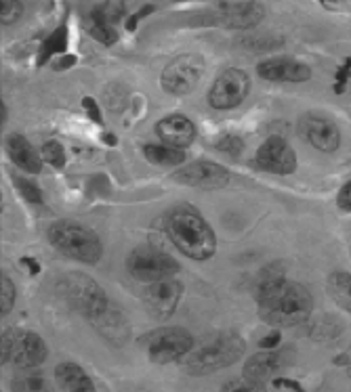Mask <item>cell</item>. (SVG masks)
Returning <instances> with one entry per match:
<instances>
[{"label":"cell","mask_w":351,"mask_h":392,"mask_svg":"<svg viewBox=\"0 0 351 392\" xmlns=\"http://www.w3.org/2000/svg\"><path fill=\"white\" fill-rule=\"evenodd\" d=\"M259 315L265 323L278 327H294L312 315V294L294 282H286L282 273H267L259 282Z\"/></svg>","instance_id":"cell-1"},{"label":"cell","mask_w":351,"mask_h":392,"mask_svg":"<svg viewBox=\"0 0 351 392\" xmlns=\"http://www.w3.org/2000/svg\"><path fill=\"white\" fill-rule=\"evenodd\" d=\"M164 229L175 248L191 260H209L215 254V233L209 222L189 206H177L167 214Z\"/></svg>","instance_id":"cell-2"},{"label":"cell","mask_w":351,"mask_h":392,"mask_svg":"<svg viewBox=\"0 0 351 392\" xmlns=\"http://www.w3.org/2000/svg\"><path fill=\"white\" fill-rule=\"evenodd\" d=\"M48 242H51L64 256L86 262V264H95L102 256V242L99 237L78 225V222H70V220H59L48 229Z\"/></svg>","instance_id":"cell-3"},{"label":"cell","mask_w":351,"mask_h":392,"mask_svg":"<svg viewBox=\"0 0 351 392\" xmlns=\"http://www.w3.org/2000/svg\"><path fill=\"white\" fill-rule=\"evenodd\" d=\"M244 353V340L238 335H219L211 344L189 351L181 361L187 371L191 373H213L217 369H223L231 363H236Z\"/></svg>","instance_id":"cell-4"},{"label":"cell","mask_w":351,"mask_h":392,"mask_svg":"<svg viewBox=\"0 0 351 392\" xmlns=\"http://www.w3.org/2000/svg\"><path fill=\"white\" fill-rule=\"evenodd\" d=\"M145 351L149 361L158 365H167L173 361H181L193 346L191 333L181 327H162L145 335Z\"/></svg>","instance_id":"cell-5"},{"label":"cell","mask_w":351,"mask_h":392,"mask_svg":"<svg viewBox=\"0 0 351 392\" xmlns=\"http://www.w3.org/2000/svg\"><path fill=\"white\" fill-rule=\"evenodd\" d=\"M126 268L137 282L152 284V282H158V279L173 277L179 271V264L173 256H169L162 250L137 248L131 252L126 260Z\"/></svg>","instance_id":"cell-6"},{"label":"cell","mask_w":351,"mask_h":392,"mask_svg":"<svg viewBox=\"0 0 351 392\" xmlns=\"http://www.w3.org/2000/svg\"><path fill=\"white\" fill-rule=\"evenodd\" d=\"M61 286H64L66 298L84 317L95 321L99 315H104L108 311V298L102 290H99V286L93 282V279L76 273V275H68Z\"/></svg>","instance_id":"cell-7"},{"label":"cell","mask_w":351,"mask_h":392,"mask_svg":"<svg viewBox=\"0 0 351 392\" xmlns=\"http://www.w3.org/2000/svg\"><path fill=\"white\" fill-rule=\"evenodd\" d=\"M11 359L23 369L38 367L46 359V346L36 333H19L11 329L3 333V363Z\"/></svg>","instance_id":"cell-8"},{"label":"cell","mask_w":351,"mask_h":392,"mask_svg":"<svg viewBox=\"0 0 351 392\" xmlns=\"http://www.w3.org/2000/svg\"><path fill=\"white\" fill-rule=\"evenodd\" d=\"M202 76V61L196 55H181L162 72V88L171 95H187Z\"/></svg>","instance_id":"cell-9"},{"label":"cell","mask_w":351,"mask_h":392,"mask_svg":"<svg viewBox=\"0 0 351 392\" xmlns=\"http://www.w3.org/2000/svg\"><path fill=\"white\" fill-rule=\"evenodd\" d=\"M181 294H183V288L177 279L164 277L147 286L143 294V302H145L147 313L154 319H169L177 311Z\"/></svg>","instance_id":"cell-10"},{"label":"cell","mask_w":351,"mask_h":392,"mask_svg":"<svg viewBox=\"0 0 351 392\" xmlns=\"http://www.w3.org/2000/svg\"><path fill=\"white\" fill-rule=\"evenodd\" d=\"M250 88V80L246 76V72L242 70H225L213 84L211 92H209V103L215 109H234L238 107Z\"/></svg>","instance_id":"cell-11"},{"label":"cell","mask_w":351,"mask_h":392,"mask_svg":"<svg viewBox=\"0 0 351 392\" xmlns=\"http://www.w3.org/2000/svg\"><path fill=\"white\" fill-rule=\"evenodd\" d=\"M255 166L272 175H292L296 168V155L284 139L272 137L259 147Z\"/></svg>","instance_id":"cell-12"},{"label":"cell","mask_w":351,"mask_h":392,"mask_svg":"<svg viewBox=\"0 0 351 392\" xmlns=\"http://www.w3.org/2000/svg\"><path fill=\"white\" fill-rule=\"evenodd\" d=\"M301 133H303V137L316 149H320L324 153L336 151V147L341 143V133L334 126V122H330L328 118H322V116H305L301 120Z\"/></svg>","instance_id":"cell-13"},{"label":"cell","mask_w":351,"mask_h":392,"mask_svg":"<svg viewBox=\"0 0 351 392\" xmlns=\"http://www.w3.org/2000/svg\"><path fill=\"white\" fill-rule=\"evenodd\" d=\"M175 181L191 187H223L229 181L227 170L213 161H196L175 175Z\"/></svg>","instance_id":"cell-14"},{"label":"cell","mask_w":351,"mask_h":392,"mask_svg":"<svg viewBox=\"0 0 351 392\" xmlns=\"http://www.w3.org/2000/svg\"><path fill=\"white\" fill-rule=\"evenodd\" d=\"M259 76L269 82H305L312 78V70L294 59L276 57L259 66Z\"/></svg>","instance_id":"cell-15"},{"label":"cell","mask_w":351,"mask_h":392,"mask_svg":"<svg viewBox=\"0 0 351 392\" xmlns=\"http://www.w3.org/2000/svg\"><path fill=\"white\" fill-rule=\"evenodd\" d=\"M156 133L162 139V143L171 145V147H187L193 143L196 139V128L193 124L183 118V116H167L156 124Z\"/></svg>","instance_id":"cell-16"},{"label":"cell","mask_w":351,"mask_h":392,"mask_svg":"<svg viewBox=\"0 0 351 392\" xmlns=\"http://www.w3.org/2000/svg\"><path fill=\"white\" fill-rule=\"evenodd\" d=\"M219 17L229 28H253L263 19V7L257 3H227L221 7Z\"/></svg>","instance_id":"cell-17"},{"label":"cell","mask_w":351,"mask_h":392,"mask_svg":"<svg viewBox=\"0 0 351 392\" xmlns=\"http://www.w3.org/2000/svg\"><path fill=\"white\" fill-rule=\"evenodd\" d=\"M7 149L11 159L21 168V170L30 173V175H38L42 170V159L38 155V151L30 145L28 139H23L21 135H13L7 141Z\"/></svg>","instance_id":"cell-18"},{"label":"cell","mask_w":351,"mask_h":392,"mask_svg":"<svg viewBox=\"0 0 351 392\" xmlns=\"http://www.w3.org/2000/svg\"><path fill=\"white\" fill-rule=\"evenodd\" d=\"M280 367V353H261V355H257V357H253L248 363H246V367H244V378L250 382V384H263V382H267L272 375H274V371Z\"/></svg>","instance_id":"cell-19"},{"label":"cell","mask_w":351,"mask_h":392,"mask_svg":"<svg viewBox=\"0 0 351 392\" xmlns=\"http://www.w3.org/2000/svg\"><path fill=\"white\" fill-rule=\"evenodd\" d=\"M57 382L64 390H72V392H88L93 390V382L91 378L82 371V367L74 365V363H61L55 371Z\"/></svg>","instance_id":"cell-20"},{"label":"cell","mask_w":351,"mask_h":392,"mask_svg":"<svg viewBox=\"0 0 351 392\" xmlns=\"http://www.w3.org/2000/svg\"><path fill=\"white\" fill-rule=\"evenodd\" d=\"M326 288H328V294L330 298L341 306L345 308L347 313H351V275L349 273H332L326 282Z\"/></svg>","instance_id":"cell-21"},{"label":"cell","mask_w":351,"mask_h":392,"mask_svg":"<svg viewBox=\"0 0 351 392\" xmlns=\"http://www.w3.org/2000/svg\"><path fill=\"white\" fill-rule=\"evenodd\" d=\"M145 157L158 164V166H179L185 159V153L179 147H171V145H147L145 147Z\"/></svg>","instance_id":"cell-22"},{"label":"cell","mask_w":351,"mask_h":392,"mask_svg":"<svg viewBox=\"0 0 351 392\" xmlns=\"http://www.w3.org/2000/svg\"><path fill=\"white\" fill-rule=\"evenodd\" d=\"M66 44H68V32H66V28L55 30L51 36H48V38L44 40V44H42V57H40V63H44L48 57H51V55L66 50Z\"/></svg>","instance_id":"cell-23"},{"label":"cell","mask_w":351,"mask_h":392,"mask_svg":"<svg viewBox=\"0 0 351 392\" xmlns=\"http://www.w3.org/2000/svg\"><path fill=\"white\" fill-rule=\"evenodd\" d=\"M122 11H124V7L108 3V5H102V7H97V9L93 11L91 21H93V23H106V26H112L114 21H118V17L122 15Z\"/></svg>","instance_id":"cell-24"},{"label":"cell","mask_w":351,"mask_h":392,"mask_svg":"<svg viewBox=\"0 0 351 392\" xmlns=\"http://www.w3.org/2000/svg\"><path fill=\"white\" fill-rule=\"evenodd\" d=\"M42 157L46 164H51L55 168L66 166V151H64L61 143H57V141H48L42 145Z\"/></svg>","instance_id":"cell-25"},{"label":"cell","mask_w":351,"mask_h":392,"mask_svg":"<svg viewBox=\"0 0 351 392\" xmlns=\"http://www.w3.org/2000/svg\"><path fill=\"white\" fill-rule=\"evenodd\" d=\"M23 13V5L19 0H0V19H3V26L15 23Z\"/></svg>","instance_id":"cell-26"},{"label":"cell","mask_w":351,"mask_h":392,"mask_svg":"<svg viewBox=\"0 0 351 392\" xmlns=\"http://www.w3.org/2000/svg\"><path fill=\"white\" fill-rule=\"evenodd\" d=\"M0 313L7 315L11 308H13V300H15V288H13V282L3 273L0 277Z\"/></svg>","instance_id":"cell-27"},{"label":"cell","mask_w":351,"mask_h":392,"mask_svg":"<svg viewBox=\"0 0 351 392\" xmlns=\"http://www.w3.org/2000/svg\"><path fill=\"white\" fill-rule=\"evenodd\" d=\"M91 36L99 42H104V44H112L116 42L118 34L114 32L112 26H106V23H93L91 26Z\"/></svg>","instance_id":"cell-28"},{"label":"cell","mask_w":351,"mask_h":392,"mask_svg":"<svg viewBox=\"0 0 351 392\" xmlns=\"http://www.w3.org/2000/svg\"><path fill=\"white\" fill-rule=\"evenodd\" d=\"M15 185H17V191L26 197V202H30V204H40L42 202V193L34 183H30L26 179H17Z\"/></svg>","instance_id":"cell-29"},{"label":"cell","mask_w":351,"mask_h":392,"mask_svg":"<svg viewBox=\"0 0 351 392\" xmlns=\"http://www.w3.org/2000/svg\"><path fill=\"white\" fill-rule=\"evenodd\" d=\"M42 386H44V382L38 375L21 378L19 382H15V388H21V390H42Z\"/></svg>","instance_id":"cell-30"},{"label":"cell","mask_w":351,"mask_h":392,"mask_svg":"<svg viewBox=\"0 0 351 392\" xmlns=\"http://www.w3.org/2000/svg\"><path fill=\"white\" fill-rule=\"evenodd\" d=\"M336 204H339V208L341 210H345V212H351V181L339 191V197H336Z\"/></svg>","instance_id":"cell-31"},{"label":"cell","mask_w":351,"mask_h":392,"mask_svg":"<svg viewBox=\"0 0 351 392\" xmlns=\"http://www.w3.org/2000/svg\"><path fill=\"white\" fill-rule=\"evenodd\" d=\"M351 59L347 61V66H343L341 70H339V74H336V86H334V90L336 92H343L345 90V84H347V78H349V72H351Z\"/></svg>","instance_id":"cell-32"},{"label":"cell","mask_w":351,"mask_h":392,"mask_svg":"<svg viewBox=\"0 0 351 392\" xmlns=\"http://www.w3.org/2000/svg\"><path fill=\"white\" fill-rule=\"evenodd\" d=\"M219 147L225 149L227 153H238V151L242 149V141H240L238 137H227V139H223V141L219 143Z\"/></svg>","instance_id":"cell-33"},{"label":"cell","mask_w":351,"mask_h":392,"mask_svg":"<svg viewBox=\"0 0 351 392\" xmlns=\"http://www.w3.org/2000/svg\"><path fill=\"white\" fill-rule=\"evenodd\" d=\"M152 11H154V7H149V5H147V7H143V9H141L139 13H135V15H133V17H131V19L126 21V30H129V32H133V30L137 28V23H139V21H141V19H143L145 15H149V13H152Z\"/></svg>","instance_id":"cell-34"},{"label":"cell","mask_w":351,"mask_h":392,"mask_svg":"<svg viewBox=\"0 0 351 392\" xmlns=\"http://www.w3.org/2000/svg\"><path fill=\"white\" fill-rule=\"evenodd\" d=\"M272 386H274L276 390H294V392L301 390L298 382H294V380H282V378H276V380L272 382Z\"/></svg>","instance_id":"cell-35"},{"label":"cell","mask_w":351,"mask_h":392,"mask_svg":"<svg viewBox=\"0 0 351 392\" xmlns=\"http://www.w3.org/2000/svg\"><path fill=\"white\" fill-rule=\"evenodd\" d=\"M278 344H280V333H269V335H265V338L259 342V346L263 351H274Z\"/></svg>","instance_id":"cell-36"},{"label":"cell","mask_w":351,"mask_h":392,"mask_svg":"<svg viewBox=\"0 0 351 392\" xmlns=\"http://www.w3.org/2000/svg\"><path fill=\"white\" fill-rule=\"evenodd\" d=\"M84 109H86V114H91V118L95 122H99L102 118H99V109H97V103L93 99H84Z\"/></svg>","instance_id":"cell-37"},{"label":"cell","mask_w":351,"mask_h":392,"mask_svg":"<svg viewBox=\"0 0 351 392\" xmlns=\"http://www.w3.org/2000/svg\"><path fill=\"white\" fill-rule=\"evenodd\" d=\"M21 262L30 266V273H34V275H36V273H40V264H38V262H34L32 258H21Z\"/></svg>","instance_id":"cell-38"},{"label":"cell","mask_w":351,"mask_h":392,"mask_svg":"<svg viewBox=\"0 0 351 392\" xmlns=\"http://www.w3.org/2000/svg\"><path fill=\"white\" fill-rule=\"evenodd\" d=\"M349 371H351V353H349Z\"/></svg>","instance_id":"cell-39"}]
</instances>
